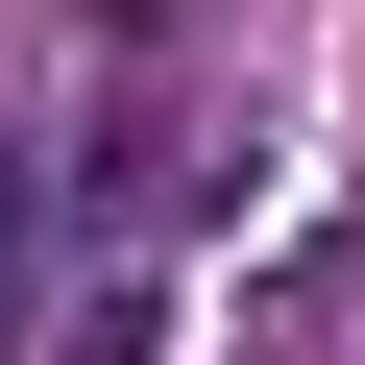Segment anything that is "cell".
<instances>
[{"mask_svg": "<svg viewBox=\"0 0 365 365\" xmlns=\"http://www.w3.org/2000/svg\"><path fill=\"white\" fill-rule=\"evenodd\" d=\"M25 268H49V170H25V122H0V317H25Z\"/></svg>", "mask_w": 365, "mask_h": 365, "instance_id": "1", "label": "cell"}]
</instances>
